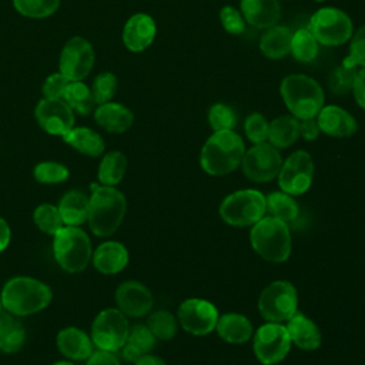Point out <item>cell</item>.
Here are the masks:
<instances>
[{"label": "cell", "mask_w": 365, "mask_h": 365, "mask_svg": "<svg viewBox=\"0 0 365 365\" xmlns=\"http://www.w3.org/2000/svg\"><path fill=\"white\" fill-rule=\"evenodd\" d=\"M127 201L121 191L108 185L93 184L88 204V227L97 237H108L117 231L125 215Z\"/></svg>", "instance_id": "1"}, {"label": "cell", "mask_w": 365, "mask_h": 365, "mask_svg": "<svg viewBox=\"0 0 365 365\" xmlns=\"http://www.w3.org/2000/svg\"><path fill=\"white\" fill-rule=\"evenodd\" d=\"M244 153V141L234 130L214 131L201 150L200 163L207 174L225 175L241 165Z\"/></svg>", "instance_id": "2"}, {"label": "cell", "mask_w": 365, "mask_h": 365, "mask_svg": "<svg viewBox=\"0 0 365 365\" xmlns=\"http://www.w3.org/2000/svg\"><path fill=\"white\" fill-rule=\"evenodd\" d=\"M0 295L3 308L17 317L43 311L53 298L51 288L31 277H14L9 279Z\"/></svg>", "instance_id": "3"}, {"label": "cell", "mask_w": 365, "mask_h": 365, "mask_svg": "<svg viewBox=\"0 0 365 365\" xmlns=\"http://www.w3.org/2000/svg\"><path fill=\"white\" fill-rule=\"evenodd\" d=\"M279 91L287 108L298 120L317 117L319 110L324 107V90L308 76H287L281 83Z\"/></svg>", "instance_id": "4"}, {"label": "cell", "mask_w": 365, "mask_h": 365, "mask_svg": "<svg viewBox=\"0 0 365 365\" xmlns=\"http://www.w3.org/2000/svg\"><path fill=\"white\" fill-rule=\"evenodd\" d=\"M250 241L254 251L269 262L287 261L292 248L288 224L269 215L252 225Z\"/></svg>", "instance_id": "5"}, {"label": "cell", "mask_w": 365, "mask_h": 365, "mask_svg": "<svg viewBox=\"0 0 365 365\" xmlns=\"http://www.w3.org/2000/svg\"><path fill=\"white\" fill-rule=\"evenodd\" d=\"M53 237L54 259L64 271L81 272L87 268L93 248L90 237L80 227L64 225Z\"/></svg>", "instance_id": "6"}, {"label": "cell", "mask_w": 365, "mask_h": 365, "mask_svg": "<svg viewBox=\"0 0 365 365\" xmlns=\"http://www.w3.org/2000/svg\"><path fill=\"white\" fill-rule=\"evenodd\" d=\"M265 212V195L257 190L235 191L220 205V217L232 227H252Z\"/></svg>", "instance_id": "7"}, {"label": "cell", "mask_w": 365, "mask_h": 365, "mask_svg": "<svg viewBox=\"0 0 365 365\" xmlns=\"http://www.w3.org/2000/svg\"><path fill=\"white\" fill-rule=\"evenodd\" d=\"M258 311L268 322H287L298 311L295 287L288 281L271 282L259 295Z\"/></svg>", "instance_id": "8"}, {"label": "cell", "mask_w": 365, "mask_h": 365, "mask_svg": "<svg viewBox=\"0 0 365 365\" xmlns=\"http://www.w3.org/2000/svg\"><path fill=\"white\" fill-rule=\"evenodd\" d=\"M127 317L118 308H106L97 314L91 325V341L98 349L115 352L128 338Z\"/></svg>", "instance_id": "9"}, {"label": "cell", "mask_w": 365, "mask_h": 365, "mask_svg": "<svg viewBox=\"0 0 365 365\" xmlns=\"http://www.w3.org/2000/svg\"><path fill=\"white\" fill-rule=\"evenodd\" d=\"M308 30L321 44L341 46L352 37V20L336 7H322L311 17Z\"/></svg>", "instance_id": "10"}, {"label": "cell", "mask_w": 365, "mask_h": 365, "mask_svg": "<svg viewBox=\"0 0 365 365\" xmlns=\"http://www.w3.org/2000/svg\"><path fill=\"white\" fill-rule=\"evenodd\" d=\"M291 349V338L285 328L278 322L261 325L254 335V354L262 365H275L285 359Z\"/></svg>", "instance_id": "11"}, {"label": "cell", "mask_w": 365, "mask_h": 365, "mask_svg": "<svg viewBox=\"0 0 365 365\" xmlns=\"http://www.w3.org/2000/svg\"><path fill=\"white\" fill-rule=\"evenodd\" d=\"M282 165V158L272 144H254L244 153L241 168L245 177L254 182H267L278 177Z\"/></svg>", "instance_id": "12"}, {"label": "cell", "mask_w": 365, "mask_h": 365, "mask_svg": "<svg viewBox=\"0 0 365 365\" xmlns=\"http://www.w3.org/2000/svg\"><path fill=\"white\" fill-rule=\"evenodd\" d=\"M314 161L307 151L292 153L281 165L278 174L279 188L289 195H302L312 184Z\"/></svg>", "instance_id": "13"}, {"label": "cell", "mask_w": 365, "mask_h": 365, "mask_svg": "<svg viewBox=\"0 0 365 365\" xmlns=\"http://www.w3.org/2000/svg\"><path fill=\"white\" fill-rule=\"evenodd\" d=\"M180 325L190 334L202 336L215 329L218 311L212 302L202 298H190L181 302L177 311Z\"/></svg>", "instance_id": "14"}, {"label": "cell", "mask_w": 365, "mask_h": 365, "mask_svg": "<svg viewBox=\"0 0 365 365\" xmlns=\"http://www.w3.org/2000/svg\"><path fill=\"white\" fill-rule=\"evenodd\" d=\"M94 64L93 46L83 37H71L63 47L58 67L70 81H81L88 76Z\"/></svg>", "instance_id": "15"}, {"label": "cell", "mask_w": 365, "mask_h": 365, "mask_svg": "<svg viewBox=\"0 0 365 365\" xmlns=\"http://www.w3.org/2000/svg\"><path fill=\"white\" fill-rule=\"evenodd\" d=\"M38 125L48 134L64 137L74 127V111L63 98H41L34 110Z\"/></svg>", "instance_id": "16"}, {"label": "cell", "mask_w": 365, "mask_h": 365, "mask_svg": "<svg viewBox=\"0 0 365 365\" xmlns=\"http://www.w3.org/2000/svg\"><path fill=\"white\" fill-rule=\"evenodd\" d=\"M115 302L125 317L140 318L147 315L154 305L150 289L138 281H125L115 291Z\"/></svg>", "instance_id": "17"}, {"label": "cell", "mask_w": 365, "mask_h": 365, "mask_svg": "<svg viewBox=\"0 0 365 365\" xmlns=\"http://www.w3.org/2000/svg\"><path fill=\"white\" fill-rule=\"evenodd\" d=\"M157 27L151 16L137 13L131 16L123 29V43L134 53L143 51L151 46L155 38Z\"/></svg>", "instance_id": "18"}, {"label": "cell", "mask_w": 365, "mask_h": 365, "mask_svg": "<svg viewBox=\"0 0 365 365\" xmlns=\"http://www.w3.org/2000/svg\"><path fill=\"white\" fill-rule=\"evenodd\" d=\"M317 121L319 130L331 137H351L358 130L356 120L338 106H324L317 114Z\"/></svg>", "instance_id": "19"}, {"label": "cell", "mask_w": 365, "mask_h": 365, "mask_svg": "<svg viewBox=\"0 0 365 365\" xmlns=\"http://www.w3.org/2000/svg\"><path fill=\"white\" fill-rule=\"evenodd\" d=\"M291 342L304 351H315L322 342L321 331L317 324L302 312H295L285 325Z\"/></svg>", "instance_id": "20"}, {"label": "cell", "mask_w": 365, "mask_h": 365, "mask_svg": "<svg viewBox=\"0 0 365 365\" xmlns=\"http://www.w3.org/2000/svg\"><path fill=\"white\" fill-rule=\"evenodd\" d=\"M94 268L106 275L117 274L128 264V251L118 241H106L93 252Z\"/></svg>", "instance_id": "21"}, {"label": "cell", "mask_w": 365, "mask_h": 365, "mask_svg": "<svg viewBox=\"0 0 365 365\" xmlns=\"http://www.w3.org/2000/svg\"><path fill=\"white\" fill-rule=\"evenodd\" d=\"M241 14L251 26L269 29L278 23L281 6L278 0H241Z\"/></svg>", "instance_id": "22"}, {"label": "cell", "mask_w": 365, "mask_h": 365, "mask_svg": "<svg viewBox=\"0 0 365 365\" xmlns=\"http://www.w3.org/2000/svg\"><path fill=\"white\" fill-rule=\"evenodd\" d=\"M57 348L68 359L83 361L93 352L91 338L76 327H67L57 334Z\"/></svg>", "instance_id": "23"}, {"label": "cell", "mask_w": 365, "mask_h": 365, "mask_svg": "<svg viewBox=\"0 0 365 365\" xmlns=\"http://www.w3.org/2000/svg\"><path fill=\"white\" fill-rule=\"evenodd\" d=\"M94 118L97 124L108 133H124L134 121V115L130 108L120 103H104L98 104L94 111Z\"/></svg>", "instance_id": "24"}, {"label": "cell", "mask_w": 365, "mask_h": 365, "mask_svg": "<svg viewBox=\"0 0 365 365\" xmlns=\"http://www.w3.org/2000/svg\"><path fill=\"white\" fill-rule=\"evenodd\" d=\"M88 204L90 197H87L80 190L67 191L58 204V211L61 214L64 225L80 227L88 218Z\"/></svg>", "instance_id": "25"}, {"label": "cell", "mask_w": 365, "mask_h": 365, "mask_svg": "<svg viewBox=\"0 0 365 365\" xmlns=\"http://www.w3.org/2000/svg\"><path fill=\"white\" fill-rule=\"evenodd\" d=\"M215 329L220 338L230 344H244L252 336V325L250 319L237 312H228L218 317Z\"/></svg>", "instance_id": "26"}, {"label": "cell", "mask_w": 365, "mask_h": 365, "mask_svg": "<svg viewBox=\"0 0 365 365\" xmlns=\"http://www.w3.org/2000/svg\"><path fill=\"white\" fill-rule=\"evenodd\" d=\"M155 336L147 325L137 324L130 328L128 338L121 348V355L127 362H137L143 355L150 354L155 345Z\"/></svg>", "instance_id": "27"}, {"label": "cell", "mask_w": 365, "mask_h": 365, "mask_svg": "<svg viewBox=\"0 0 365 365\" xmlns=\"http://www.w3.org/2000/svg\"><path fill=\"white\" fill-rule=\"evenodd\" d=\"M291 38L292 33L288 27L275 24L262 34L259 40V48L265 57L278 60L291 51Z\"/></svg>", "instance_id": "28"}, {"label": "cell", "mask_w": 365, "mask_h": 365, "mask_svg": "<svg viewBox=\"0 0 365 365\" xmlns=\"http://www.w3.org/2000/svg\"><path fill=\"white\" fill-rule=\"evenodd\" d=\"M63 140L78 153L88 157H98L104 151L103 137L87 127H73Z\"/></svg>", "instance_id": "29"}, {"label": "cell", "mask_w": 365, "mask_h": 365, "mask_svg": "<svg viewBox=\"0 0 365 365\" xmlns=\"http://www.w3.org/2000/svg\"><path fill=\"white\" fill-rule=\"evenodd\" d=\"M299 137V120L294 115H281L269 123L268 140L275 148H287Z\"/></svg>", "instance_id": "30"}, {"label": "cell", "mask_w": 365, "mask_h": 365, "mask_svg": "<svg viewBox=\"0 0 365 365\" xmlns=\"http://www.w3.org/2000/svg\"><path fill=\"white\" fill-rule=\"evenodd\" d=\"M26 341V329L13 314H0V351L13 354L20 351Z\"/></svg>", "instance_id": "31"}, {"label": "cell", "mask_w": 365, "mask_h": 365, "mask_svg": "<svg viewBox=\"0 0 365 365\" xmlns=\"http://www.w3.org/2000/svg\"><path fill=\"white\" fill-rule=\"evenodd\" d=\"M265 211H268L269 217L289 224L297 220L299 207L292 195L284 191H275L265 197Z\"/></svg>", "instance_id": "32"}, {"label": "cell", "mask_w": 365, "mask_h": 365, "mask_svg": "<svg viewBox=\"0 0 365 365\" xmlns=\"http://www.w3.org/2000/svg\"><path fill=\"white\" fill-rule=\"evenodd\" d=\"M127 171V158L120 151L107 153L98 165V181L101 185H117Z\"/></svg>", "instance_id": "33"}, {"label": "cell", "mask_w": 365, "mask_h": 365, "mask_svg": "<svg viewBox=\"0 0 365 365\" xmlns=\"http://www.w3.org/2000/svg\"><path fill=\"white\" fill-rule=\"evenodd\" d=\"M63 100L71 107L73 111L87 115L94 107V98L91 90L81 81H70Z\"/></svg>", "instance_id": "34"}, {"label": "cell", "mask_w": 365, "mask_h": 365, "mask_svg": "<svg viewBox=\"0 0 365 365\" xmlns=\"http://www.w3.org/2000/svg\"><path fill=\"white\" fill-rule=\"evenodd\" d=\"M291 53L301 63H309L317 57L318 41L308 29H301L292 34Z\"/></svg>", "instance_id": "35"}, {"label": "cell", "mask_w": 365, "mask_h": 365, "mask_svg": "<svg viewBox=\"0 0 365 365\" xmlns=\"http://www.w3.org/2000/svg\"><path fill=\"white\" fill-rule=\"evenodd\" d=\"M33 220L40 231L50 235H54L64 227L58 207L53 204H40L33 212Z\"/></svg>", "instance_id": "36"}, {"label": "cell", "mask_w": 365, "mask_h": 365, "mask_svg": "<svg viewBox=\"0 0 365 365\" xmlns=\"http://www.w3.org/2000/svg\"><path fill=\"white\" fill-rule=\"evenodd\" d=\"M147 327L150 328V331L154 334L157 339H163V341L173 339L178 329L177 318L171 312L164 309L153 312L147 319Z\"/></svg>", "instance_id": "37"}, {"label": "cell", "mask_w": 365, "mask_h": 365, "mask_svg": "<svg viewBox=\"0 0 365 365\" xmlns=\"http://www.w3.org/2000/svg\"><path fill=\"white\" fill-rule=\"evenodd\" d=\"M13 4L26 17L44 19L57 11L60 0H13Z\"/></svg>", "instance_id": "38"}, {"label": "cell", "mask_w": 365, "mask_h": 365, "mask_svg": "<svg viewBox=\"0 0 365 365\" xmlns=\"http://www.w3.org/2000/svg\"><path fill=\"white\" fill-rule=\"evenodd\" d=\"M355 64H352L348 58L344 60V63L336 67L331 77H329V88L334 94H345L349 90H352L354 80L356 76Z\"/></svg>", "instance_id": "39"}, {"label": "cell", "mask_w": 365, "mask_h": 365, "mask_svg": "<svg viewBox=\"0 0 365 365\" xmlns=\"http://www.w3.org/2000/svg\"><path fill=\"white\" fill-rule=\"evenodd\" d=\"M68 168L56 161H43L34 167V180L41 184H58L68 178Z\"/></svg>", "instance_id": "40"}, {"label": "cell", "mask_w": 365, "mask_h": 365, "mask_svg": "<svg viewBox=\"0 0 365 365\" xmlns=\"http://www.w3.org/2000/svg\"><path fill=\"white\" fill-rule=\"evenodd\" d=\"M208 123L214 131L232 130L237 124V115L230 106L217 103L208 111Z\"/></svg>", "instance_id": "41"}, {"label": "cell", "mask_w": 365, "mask_h": 365, "mask_svg": "<svg viewBox=\"0 0 365 365\" xmlns=\"http://www.w3.org/2000/svg\"><path fill=\"white\" fill-rule=\"evenodd\" d=\"M117 90V78L113 73H101L98 74L94 81H93V87H91V94L94 98L96 104H104L108 103Z\"/></svg>", "instance_id": "42"}, {"label": "cell", "mask_w": 365, "mask_h": 365, "mask_svg": "<svg viewBox=\"0 0 365 365\" xmlns=\"http://www.w3.org/2000/svg\"><path fill=\"white\" fill-rule=\"evenodd\" d=\"M268 130H269V123L265 120L262 114L251 113L245 118L244 131L251 143L254 144L265 143L268 140Z\"/></svg>", "instance_id": "43"}, {"label": "cell", "mask_w": 365, "mask_h": 365, "mask_svg": "<svg viewBox=\"0 0 365 365\" xmlns=\"http://www.w3.org/2000/svg\"><path fill=\"white\" fill-rule=\"evenodd\" d=\"M220 20L225 31L230 34H241L245 30V20L242 14L232 6H225L220 10Z\"/></svg>", "instance_id": "44"}, {"label": "cell", "mask_w": 365, "mask_h": 365, "mask_svg": "<svg viewBox=\"0 0 365 365\" xmlns=\"http://www.w3.org/2000/svg\"><path fill=\"white\" fill-rule=\"evenodd\" d=\"M68 84L70 80L61 73H54L48 76L41 88L44 98H63Z\"/></svg>", "instance_id": "45"}, {"label": "cell", "mask_w": 365, "mask_h": 365, "mask_svg": "<svg viewBox=\"0 0 365 365\" xmlns=\"http://www.w3.org/2000/svg\"><path fill=\"white\" fill-rule=\"evenodd\" d=\"M352 64L365 67V24L361 26L351 40L349 56L346 57Z\"/></svg>", "instance_id": "46"}, {"label": "cell", "mask_w": 365, "mask_h": 365, "mask_svg": "<svg viewBox=\"0 0 365 365\" xmlns=\"http://www.w3.org/2000/svg\"><path fill=\"white\" fill-rule=\"evenodd\" d=\"M321 130L318 125V121L315 117L311 118H304L299 121V135L307 140V141H312L315 138H318Z\"/></svg>", "instance_id": "47"}, {"label": "cell", "mask_w": 365, "mask_h": 365, "mask_svg": "<svg viewBox=\"0 0 365 365\" xmlns=\"http://www.w3.org/2000/svg\"><path fill=\"white\" fill-rule=\"evenodd\" d=\"M87 365H121L113 352L97 349L87 358Z\"/></svg>", "instance_id": "48"}, {"label": "cell", "mask_w": 365, "mask_h": 365, "mask_svg": "<svg viewBox=\"0 0 365 365\" xmlns=\"http://www.w3.org/2000/svg\"><path fill=\"white\" fill-rule=\"evenodd\" d=\"M352 93L358 106L365 110V67L356 71L354 86H352Z\"/></svg>", "instance_id": "49"}, {"label": "cell", "mask_w": 365, "mask_h": 365, "mask_svg": "<svg viewBox=\"0 0 365 365\" xmlns=\"http://www.w3.org/2000/svg\"><path fill=\"white\" fill-rule=\"evenodd\" d=\"M10 238H11L10 227L7 221L0 217V252H3L7 248V245L10 244Z\"/></svg>", "instance_id": "50"}, {"label": "cell", "mask_w": 365, "mask_h": 365, "mask_svg": "<svg viewBox=\"0 0 365 365\" xmlns=\"http://www.w3.org/2000/svg\"><path fill=\"white\" fill-rule=\"evenodd\" d=\"M134 365H165V362L160 356L145 354L137 362H134Z\"/></svg>", "instance_id": "51"}, {"label": "cell", "mask_w": 365, "mask_h": 365, "mask_svg": "<svg viewBox=\"0 0 365 365\" xmlns=\"http://www.w3.org/2000/svg\"><path fill=\"white\" fill-rule=\"evenodd\" d=\"M53 365H73V364L68 362V361H58V362H56V364H53Z\"/></svg>", "instance_id": "52"}, {"label": "cell", "mask_w": 365, "mask_h": 365, "mask_svg": "<svg viewBox=\"0 0 365 365\" xmlns=\"http://www.w3.org/2000/svg\"><path fill=\"white\" fill-rule=\"evenodd\" d=\"M1 309H3V302H1V295H0V314H1Z\"/></svg>", "instance_id": "53"}, {"label": "cell", "mask_w": 365, "mask_h": 365, "mask_svg": "<svg viewBox=\"0 0 365 365\" xmlns=\"http://www.w3.org/2000/svg\"><path fill=\"white\" fill-rule=\"evenodd\" d=\"M317 1H322V0H317Z\"/></svg>", "instance_id": "54"}]
</instances>
